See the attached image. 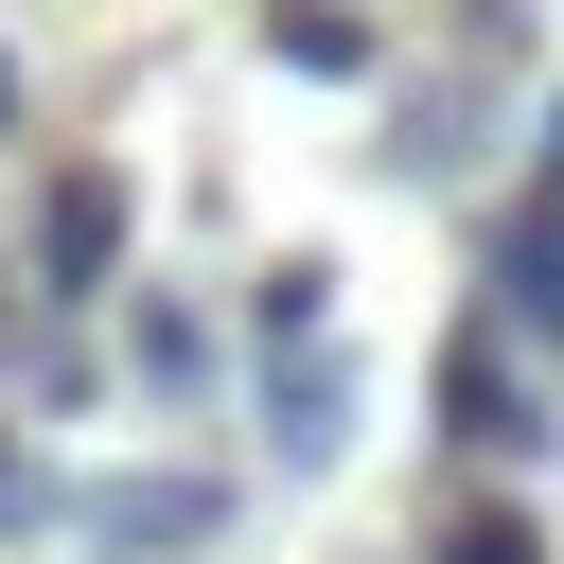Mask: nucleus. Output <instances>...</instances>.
<instances>
[{
    "instance_id": "nucleus-1",
    "label": "nucleus",
    "mask_w": 564,
    "mask_h": 564,
    "mask_svg": "<svg viewBox=\"0 0 564 564\" xmlns=\"http://www.w3.org/2000/svg\"><path fill=\"white\" fill-rule=\"evenodd\" d=\"M441 441L458 458H529L546 423H529V370L494 352V317H458V352H441Z\"/></svg>"
},
{
    "instance_id": "nucleus-2",
    "label": "nucleus",
    "mask_w": 564,
    "mask_h": 564,
    "mask_svg": "<svg viewBox=\"0 0 564 564\" xmlns=\"http://www.w3.org/2000/svg\"><path fill=\"white\" fill-rule=\"evenodd\" d=\"M35 264H53L70 300H106V282H123V176H106V159L35 194Z\"/></svg>"
},
{
    "instance_id": "nucleus-3",
    "label": "nucleus",
    "mask_w": 564,
    "mask_h": 564,
    "mask_svg": "<svg viewBox=\"0 0 564 564\" xmlns=\"http://www.w3.org/2000/svg\"><path fill=\"white\" fill-rule=\"evenodd\" d=\"M88 529H106V546H212V529H229V494H194V476H141V494H88Z\"/></svg>"
},
{
    "instance_id": "nucleus-4",
    "label": "nucleus",
    "mask_w": 564,
    "mask_h": 564,
    "mask_svg": "<svg viewBox=\"0 0 564 564\" xmlns=\"http://www.w3.org/2000/svg\"><path fill=\"white\" fill-rule=\"evenodd\" d=\"M511 335H564V212L511 229Z\"/></svg>"
},
{
    "instance_id": "nucleus-5",
    "label": "nucleus",
    "mask_w": 564,
    "mask_h": 564,
    "mask_svg": "<svg viewBox=\"0 0 564 564\" xmlns=\"http://www.w3.org/2000/svg\"><path fill=\"white\" fill-rule=\"evenodd\" d=\"M264 53H282V70H370V35H352V18H317V0H282V18H264Z\"/></svg>"
},
{
    "instance_id": "nucleus-6",
    "label": "nucleus",
    "mask_w": 564,
    "mask_h": 564,
    "mask_svg": "<svg viewBox=\"0 0 564 564\" xmlns=\"http://www.w3.org/2000/svg\"><path fill=\"white\" fill-rule=\"evenodd\" d=\"M423 564H546V529H529V511H458Z\"/></svg>"
},
{
    "instance_id": "nucleus-7",
    "label": "nucleus",
    "mask_w": 564,
    "mask_h": 564,
    "mask_svg": "<svg viewBox=\"0 0 564 564\" xmlns=\"http://www.w3.org/2000/svg\"><path fill=\"white\" fill-rule=\"evenodd\" d=\"M141 370H159V388H194V370H212V335H194L176 300H141Z\"/></svg>"
},
{
    "instance_id": "nucleus-8",
    "label": "nucleus",
    "mask_w": 564,
    "mask_h": 564,
    "mask_svg": "<svg viewBox=\"0 0 564 564\" xmlns=\"http://www.w3.org/2000/svg\"><path fill=\"white\" fill-rule=\"evenodd\" d=\"M0 141H18V53H0Z\"/></svg>"
},
{
    "instance_id": "nucleus-9",
    "label": "nucleus",
    "mask_w": 564,
    "mask_h": 564,
    "mask_svg": "<svg viewBox=\"0 0 564 564\" xmlns=\"http://www.w3.org/2000/svg\"><path fill=\"white\" fill-rule=\"evenodd\" d=\"M0 511H18V441H0Z\"/></svg>"
}]
</instances>
